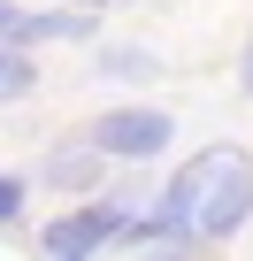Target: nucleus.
I'll return each instance as SVG.
<instances>
[{
    "label": "nucleus",
    "instance_id": "nucleus-1",
    "mask_svg": "<svg viewBox=\"0 0 253 261\" xmlns=\"http://www.w3.org/2000/svg\"><path fill=\"white\" fill-rule=\"evenodd\" d=\"M245 223H253V154H238V146H200V154L169 177L161 207L131 223V238H138V246H161V238L192 246V238H238Z\"/></svg>",
    "mask_w": 253,
    "mask_h": 261
},
{
    "label": "nucleus",
    "instance_id": "nucleus-2",
    "mask_svg": "<svg viewBox=\"0 0 253 261\" xmlns=\"http://www.w3.org/2000/svg\"><path fill=\"white\" fill-rule=\"evenodd\" d=\"M169 139H177V123H169L161 108H107V115L85 123V146H92L100 162H154Z\"/></svg>",
    "mask_w": 253,
    "mask_h": 261
},
{
    "label": "nucleus",
    "instance_id": "nucleus-3",
    "mask_svg": "<svg viewBox=\"0 0 253 261\" xmlns=\"http://www.w3.org/2000/svg\"><path fill=\"white\" fill-rule=\"evenodd\" d=\"M131 207H115V200H92V207H69V215H54L46 223V261H85V253H100L107 238H131Z\"/></svg>",
    "mask_w": 253,
    "mask_h": 261
},
{
    "label": "nucleus",
    "instance_id": "nucleus-4",
    "mask_svg": "<svg viewBox=\"0 0 253 261\" xmlns=\"http://www.w3.org/2000/svg\"><path fill=\"white\" fill-rule=\"evenodd\" d=\"M39 39H92V16H77V8H46V16H23L16 8V23L0 31V46H39Z\"/></svg>",
    "mask_w": 253,
    "mask_h": 261
},
{
    "label": "nucleus",
    "instance_id": "nucleus-5",
    "mask_svg": "<svg viewBox=\"0 0 253 261\" xmlns=\"http://www.w3.org/2000/svg\"><path fill=\"white\" fill-rule=\"evenodd\" d=\"M46 185L54 192H92L100 185V154L92 146H54L46 154Z\"/></svg>",
    "mask_w": 253,
    "mask_h": 261
},
{
    "label": "nucleus",
    "instance_id": "nucleus-6",
    "mask_svg": "<svg viewBox=\"0 0 253 261\" xmlns=\"http://www.w3.org/2000/svg\"><path fill=\"white\" fill-rule=\"evenodd\" d=\"M100 77L107 85H146V77H161V54L154 46H100Z\"/></svg>",
    "mask_w": 253,
    "mask_h": 261
},
{
    "label": "nucleus",
    "instance_id": "nucleus-7",
    "mask_svg": "<svg viewBox=\"0 0 253 261\" xmlns=\"http://www.w3.org/2000/svg\"><path fill=\"white\" fill-rule=\"evenodd\" d=\"M31 85H39L31 54H8V46H0V100H16V92H31Z\"/></svg>",
    "mask_w": 253,
    "mask_h": 261
},
{
    "label": "nucleus",
    "instance_id": "nucleus-8",
    "mask_svg": "<svg viewBox=\"0 0 253 261\" xmlns=\"http://www.w3.org/2000/svg\"><path fill=\"white\" fill-rule=\"evenodd\" d=\"M23 215V177H0V223Z\"/></svg>",
    "mask_w": 253,
    "mask_h": 261
},
{
    "label": "nucleus",
    "instance_id": "nucleus-9",
    "mask_svg": "<svg viewBox=\"0 0 253 261\" xmlns=\"http://www.w3.org/2000/svg\"><path fill=\"white\" fill-rule=\"evenodd\" d=\"M138 261H192V246H177V238H161V246H138Z\"/></svg>",
    "mask_w": 253,
    "mask_h": 261
},
{
    "label": "nucleus",
    "instance_id": "nucleus-10",
    "mask_svg": "<svg viewBox=\"0 0 253 261\" xmlns=\"http://www.w3.org/2000/svg\"><path fill=\"white\" fill-rule=\"evenodd\" d=\"M238 85H245V92H253V46H245V62H238Z\"/></svg>",
    "mask_w": 253,
    "mask_h": 261
},
{
    "label": "nucleus",
    "instance_id": "nucleus-11",
    "mask_svg": "<svg viewBox=\"0 0 253 261\" xmlns=\"http://www.w3.org/2000/svg\"><path fill=\"white\" fill-rule=\"evenodd\" d=\"M8 23H16V8H8V0H0V31H8Z\"/></svg>",
    "mask_w": 253,
    "mask_h": 261
},
{
    "label": "nucleus",
    "instance_id": "nucleus-12",
    "mask_svg": "<svg viewBox=\"0 0 253 261\" xmlns=\"http://www.w3.org/2000/svg\"><path fill=\"white\" fill-rule=\"evenodd\" d=\"M69 8H107V0H69Z\"/></svg>",
    "mask_w": 253,
    "mask_h": 261
}]
</instances>
